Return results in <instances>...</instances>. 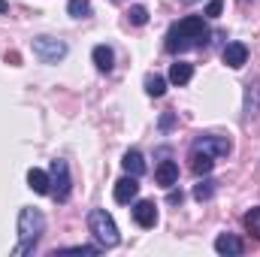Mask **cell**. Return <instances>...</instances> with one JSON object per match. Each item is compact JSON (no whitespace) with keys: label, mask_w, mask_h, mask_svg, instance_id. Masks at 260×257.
Segmentation results:
<instances>
[{"label":"cell","mask_w":260,"mask_h":257,"mask_svg":"<svg viewBox=\"0 0 260 257\" xmlns=\"http://www.w3.org/2000/svg\"><path fill=\"white\" fill-rule=\"evenodd\" d=\"M209 37H212V30H209L203 15H185V18L170 24L167 37H164V49L170 55H182L188 49H206Z\"/></svg>","instance_id":"cell-1"},{"label":"cell","mask_w":260,"mask_h":257,"mask_svg":"<svg viewBox=\"0 0 260 257\" xmlns=\"http://www.w3.org/2000/svg\"><path fill=\"white\" fill-rule=\"evenodd\" d=\"M43 233H46V215L34 206H24L18 212V248H15V254H30L37 248V242L43 239Z\"/></svg>","instance_id":"cell-2"},{"label":"cell","mask_w":260,"mask_h":257,"mask_svg":"<svg viewBox=\"0 0 260 257\" xmlns=\"http://www.w3.org/2000/svg\"><path fill=\"white\" fill-rule=\"evenodd\" d=\"M88 230H91V236L97 239V245L106 251V248H115L118 242H121V233H118V224H115V218L106 212V209H91L88 212Z\"/></svg>","instance_id":"cell-3"},{"label":"cell","mask_w":260,"mask_h":257,"mask_svg":"<svg viewBox=\"0 0 260 257\" xmlns=\"http://www.w3.org/2000/svg\"><path fill=\"white\" fill-rule=\"evenodd\" d=\"M30 49H34V55H37L43 64H58V61L67 58V43L58 40V37H34Z\"/></svg>","instance_id":"cell-4"},{"label":"cell","mask_w":260,"mask_h":257,"mask_svg":"<svg viewBox=\"0 0 260 257\" xmlns=\"http://www.w3.org/2000/svg\"><path fill=\"white\" fill-rule=\"evenodd\" d=\"M49 182H52V197L58 203H67L70 200V191H73V179H70V167L67 160L55 157L52 167H49Z\"/></svg>","instance_id":"cell-5"},{"label":"cell","mask_w":260,"mask_h":257,"mask_svg":"<svg viewBox=\"0 0 260 257\" xmlns=\"http://www.w3.org/2000/svg\"><path fill=\"white\" fill-rule=\"evenodd\" d=\"M191 151H206L212 157H227L233 151V142H230V136H221V133H200L191 142Z\"/></svg>","instance_id":"cell-6"},{"label":"cell","mask_w":260,"mask_h":257,"mask_svg":"<svg viewBox=\"0 0 260 257\" xmlns=\"http://www.w3.org/2000/svg\"><path fill=\"white\" fill-rule=\"evenodd\" d=\"M133 221H136L142 230H151V227L157 224V206H154V200H139V203L133 206Z\"/></svg>","instance_id":"cell-7"},{"label":"cell","mask_w":260,"mask_h":257,"mask_svg":"<svg viewBox=\"0 0 260 257\" xmlns=\"http://www.w3.org/2000/svg\"><path fill=\"white\" fill-rule=\"evenodd\" d=\"M221 61L230 70H242V67L248 64V46L245 43H227L224 52H221Z\"/></svg>","instance_id":"cell-8"},{"label":"cell","mask_w":260,"mask_h":257,"mask_svg":"<svg viewBox=\"0 0 260 257\" xmlns=\"http://www.w3.org/2000/svg\"><path fill=\"white\" fill-rule=\"evenodd\" d=\"M136 194H139V179L136 176H124V179H118L115 182V203H130V200H136Z\"/></svg>","instance_id":"cell-9"},{"label":"cell","mask_w":260,"mask_h":257,"mask_svg":"<svg viewBox=\"0 0 260 257\" xmlns=\"http://www.w3.org/2000/svg\"><path fill=\"white\" fill-rule=\"evenodd\" d=\"M154 182H157L160 188H173V185L179 182V164H176V160H160L157 170H154Z\"/></svg>","instance_id":"cell-10"},{"label":"cell","mask_w":260,"mask_h":257,"mask_svg":"<svg viewBox=\"0 0 260 257\" xmlns=\"http://www.w3.org/2000/svg\"><path fill=\"white\" fill-rule=\"evenodd\" d=\"M91 61L97 67V73H112V67H115V52H112L106 43H100V46H94Z\"/></svg>","instance_id":"cell-11"},{"label":"cell","mask_w":260,"mask_h":257,"mask_svg":"<svg viewBox=\"0 0 260 257\" xmlns=\"http://www.w3.org/2000/svg\"><path fill=\"white\" fill-rule=\"evenodd\" d=\"M215 251L218 254H242L245 251V242L239 236H233V233H221L215 239Z\"/></svg>","instance_id":"cell-12"},{"label":"cell","mask_w":260,"mask_h":257,"mask_svg":"<svg viewBox=\"0 0 260 257\" xmlns=\"http://www.w3.org/2000/svg\"><path fill=\"white\" fill-rule=\"evenodd\" d=\"M121 167H124V173L127 176H142L145 173V157H142V151L139 148H130V151H124V157H121Z\"/></svg>","instance_id":"cell-13"},{"label":"cell","mask_w":260,"mask_h":257,"mask_svg":"<svg viewBox=\"0 0 260 257\" xmlns=\"http://www.w3.org/2000/svg\"><path fill=\"white\" fill-rule=\"evenodd\" d=\"M194 79V64H188V61H176V64H170V82L173 85H188Z\"/></svg>","instance_id":"cell-14"},{"label":"cell","mask_w":260,"mask_h":257,"mask_svg":"<svg viewBox=\"0 0 260 257\" xmlns=\"http://www.w3.org/2000/svg\"><path fill=\"white\" fill-rule=\"evenodd\" d=\"M27 188L34 194H52V182H49V173L43 170H27Z\"/></svg>","instance_id":"cell-15"},{"label":"cell","mask_w":260,"mask_h":257,"mask_svg":"<svg viewBox=\"0 0 260 257\" xmlns=\"http://www.w3.org/2000/svg\"><path fill=\"white\" fill-rule=\"evenodd\" d=\"M191 170H194V176H209L215 170V157L206 151H191Z\"/></svg>","instance_id":"cell-16"},{"label":"cell","mask_w":260,"mask_h":257,"mask_svg":"<svg viewBox=\"0 0 260 257\" xmlns=\"http://www.w3.org/2000/svg\"><path fill=\"white\" fill-rule=\"evenodd\" d=\"M215 191H218V182L215 179H200L194 185V200L197 203H206V200L215 197Z\"/></svg>","instance_id":"cell-17"},{"label":"cell","mask_w":260,"mask_h":257,"mask_svg":"<svg viewBox=\"0 0 260 257\" xmlns=\"http://www.w3.org/2000/svg\"><path fill=\"white\" fill-rule=\"evenodd\" d=\"M145 94L148 97H164L167 94V79L157 76V73H148L145 76Z\"/></svg>","instance_id":"cell-18"},{"label":"cell","mask_w":260,"mask_h":257,"mask_svg":"<svg viewBox=\"0 0 260 257\" xmlns=\"http://www.w3.org/2000/svg\"><path fill=\"white\" fill-rule=\"evenodd\" d=\"M242 224H245V230H248L254 239H260V206H254V209H248V212H245Z\"/></svg>","instance_id":"cell-19"},{"label":"cell","mask_w":260,"mask_h":257,"mask_svg":"<svg viewBox=\"0 0 260 257\" xmlns=\"http://www.w3.org/2000/svg\"><path fill=\"white\" fill-rule=\"evenodd\" d=\"M67 12L73 18H88L91 15V0H67Z\"/></svg>","instance_id":"cell-20"},{"label":"cell","mask_w":260,"mask_h":257,"mask_svg":"<svg viewBox=\"0 0 260 257\" xmlns=\"http://www.w3.org/2000/svg\"><path fill=\"white\" fill-rule=\"evenodd\" d=\"M257 109H260V88L248 85V91H245V115H257Z\"/></svg>","instance_id":"cell-21"},{"label":"cell","mask_w":260,"mask_h":257,"mask_svg":"<svg viewBox=\"0 0 260 257\" xmlns=\"http://www.w3.org/2000/svg\"><path fill=\"white\" fill-rule=\"evenodd\" d=\"M127 18H130V24L142 27V24H148V9H145V6H130Z\"/></svg>","instance_id":"cell-22"},{"label":"cell","mask_w":260,"mask_h":257,"mask_svg":"<svg viewBox=\"0 0 260 257\" xmlns=\"http://www.w3.org/2000/svg\"><path fill=\"white\" fill-rule=\"evenodd\" d=\"M67 254H100L103 248L100 245H70V248H61Z\"/></svg>","instance_id":"cell-23"},{"label":"cell","mask_w":260,"mask_h":257,"mask_svg":"<svg viewBox=\"0 0 260 257\" xmlns=\"http://www.w3.org/2000/svg\"><path fill=\"white\" fill-rule=\"evenodd\" d=\"M221 6H224L221 0H209V6H206V15H209V18H218V15H221Z\"/></svg>","instance_id":"cell-24"},{"label":"cell","mask_w":260,"mask_h":257,"mask_svg":"<svg viewBox=\"0 0 260 257\" xmlns=\"http://www.w3.org/2000/svg\"><path fill=\"white\" fill-rule=\"evenodd\" d=\"M182 200H185V194H182V191H170V197H167V203H170V206H182Z\"/></svg>","instance_id":"cell-25"},{"label":"cell","mask_w":260,"mask_h":257,"mask_svg":"<svg viewBox=\"0 0 260 257\" xmlns=\"http://www.w3.org/2000/svg\"><path fill=\"white\" fill-rule=\"evenodd\" d=\"M173 121H176V115H173V112H167V115L160 118V130H170V127H173Z\"/></svg>","instance_id":"cell-26"},{"label":"cell","mask_w":260,"mask_h":257,"mask_svg":"<svg viewBox=\"0 0 260 257\" xmlns=\"http://www.w3.org/2000/svg\"><path fill=\"white\" fill-rule=\"evenodd\" d=\"M6 12H9V3H6V0H0V15H6Z\"/></svg>","instance_id":"cell-27"},{"label":"cell","mask_w":260,"mask_h":257,"mask_svg":"<svg viewBox=\"0 0 260 257\" xmlns=\"http://www.w3.org/2000/svg\"><path fill=\"white\" fill-rule=\"evenodd\" d=\"M182 3H185V6H188V3H197V0H182Z\"/></svg>","instance_id":"cell-28"},{"label":"cell","mask_w":260,"mask_h":257,"mask_svg":"<svg viewBox=\"0 0 260 257\" xmlns=\"http://www.w3.org/2000/svg\"><path fill=\"white\" fill-rule=\"evenodd\" d=\"M245 3H248V0H245Z\"/></svg>","instance_id":"cell-29"}]
</instances>
